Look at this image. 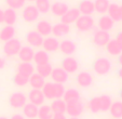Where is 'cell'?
Instances as JSON below:
<instances>
[{"label":"cell","instance_id":"cell-47","mask_svg":"<svg viewBox=\"0 0 122 119\" xmlns=\"http://www.w3.org/2000/svg\"><path fill=\"white\" fill-rule=\"evenodd\" d=\"M118 76H119L120 79H122V67H120V69L118 70Z\"/></svg>","mask_w":122,"mask_h":119},{"label":"cell","instance_id":"cell-34","mask_svg":"<svg viewBox=\"0 0 122 119\" xmlns=\"http://www.w3.org/2000/svg\"><path fill=\"white\" fill-rule=\"evenodd\" d=\"M36 70H37V74L40 75L41 77H43L44 79L51 76V73L53 70V67L50 63H46V64H40L37 65L36 67Z\"/></svg>","mask_w":122,"mask_h":119},{"label":"cell","instance_id":"cell-4","mask_svg":"<svg viewBox=\"0 0 122 119\" xmlns=\"http://www.w3.org/2000/svg\"><path fill=\"white\" fill-rule=\"evenodd\" d=\"M75 25H76V28L79 32H90V30H92L94 28L95 21L94 18L90 15H80L79 18L76 21Z\"/></svg>","mask_w":122,"mask_h":119},{"label":"cell","instance_id":"cell-30","mask_svg":"<svg viewBox=\"0 0 122 119\" xmlns=\"http://www.w3.org/2000/svg\"><path fill=\"white\" fill-rule=\"evenodd\" d=\"M108 112L110 113L111 117H112L113 119L122 118V101L112 102V104H111Z\"/></svg>","mask_w":122,"mask_h":119},{"label":"cell","instance_id":"cell-3","mask_svg":"<svg viewBox=\"0 0 122 119\" xmlns=\"http://www.w3.org/2000/svg\"><path fill=\"white\" fill-rule=\"evenodd\" d=\"M111 62L107 57H98L93 63V70L99 76L107 75L111 70Z\"/></svg>","mask_w":122,"mask_h":119},{"label":"cell","instance_id":"cell-51","mask_svg":"<svg viewBox=\"0 0 122 119\" xmlns=\"http://www.w3.org/2000/svg\"><path fill=\"white\" fill-rule=\"evenodd\" d=\"M26 1H29V2H35L36 0H26Z\"/></svg>","mask_w":122,"mask_h":119},{"label":"cell","instance_id":"cell-1","mask_svg":"<svg viewBox=\"0 0 122 119\" xmlns=\"http://www.w3.org/2000/svg\"><path fill=\"white\" fill-rule=\"evenodd\" d=\"M111 104H112V100L109 95L107 94H103V95L94 96L89 101V109L92 113L96 114V113H106L109 110Z\"/></svg>","mask_w":122,"mask_h":119},{"label":"cell","instance_id":"cell-44","mask_svg":"<svg viewBox=\"0 0 122 119\" xmlns=\"http://www.w3.org/2000/svg\"><path fill=\"white\" fill-rule=\"evenodd\" d=\"M5 66V60L0 56V69H2Z\"/></svg>","mask_w":122,"mask_h":119},{"label":"cell","instance_id":"cell-16","mask_svg":"<svg viewBox=\"0 0 122 119\" xmlns=\"http://www.w3.org/2000/svg\"><path fill=\"white\" fill-rule=\"evenodd\" d=\"M81 15H90L92 16V14L95 12L94 8V1L92 0H81L78 5V8Z\"/></svg>","mask_w":122,"mask_h":119},{"label":"cell","instance_id":"cell-21","mask_svg":"<svg viewBox=\"0 0 122 119\" xmlns=\"http://www.w3.org/2000/svg\"><path fill=\"white\" fill-rule=\"evenodd\" d=\"M97 26H98L99 30H103V32H110L111 29L115 26V22L109 17L107 14H104L101 17L98 18V22H97Z\"/></svg>","mask_w":122,"mask_h":119},{"label":"cell","instance_id":"cell-31","mask_svg":"<svg viewBox=\"0 0 122 119\" xmlns=\"http://www.w3.org/2000/svg\"><path fill=\"white\" fill-rule=\"evenodd\" d=\"M109 5H110L109 0H94L95 12L98 14H102V15L107 13Z\"/></svg>","mask_w":122,"mask_h":119},{"label":"cell","instance_id":"cell-12","mask_svg":"<svg viewBox=\"0 0 122 119\" xmlns=\"http://www.w3.org/2000/svg\"><path fill=\"white\" fill-rule=\"evenodd\" d=\"M62 68L67 74H74L79 69V62L75 57L67 56L62 61Z\"/></svg>","mask_w":122,"mask_h":119},{"label":"cell","instance_id":"cell-52","mask_svg":"<svg viewBox=\"0 0 122 119\" xmlns=\"http://www.w3.org/2000/svg\"><path fill=\"white\" fill-rule=\"evenodd\" d=\"M0 119H9V118H7V117H3V116H2V117H0Z\"/></svg>","mask_w":122,"mask_h":119},{"label":"cell","instance_id":"cell-7","mask_svg":"<svg viewBox=\"0 0 122 119\" xmlns=\"http://www.w3.org/2000/svg\"><path fill=\"white\" fill-rule=\"evenodd\" d=\"M39 11L37 10V8L35 7V5H25L23 8L22 11V17L26 23H34L39 18Z\"/></svg>","mask_w":122,"mask_h":119},{"label":"cell","instance_id":"cell-14","mask_svg":"<svg viewBox=\"0 0 122 119\" xmlns=\"http://www.w3.org/2000/svg\"><path fill=\"white\" fill-rule=\"evenodd\" d=\"M83 109L84 106L81 101L68 103L66 106V113L69 117H79L83 113Z\"/></svg>","mask_w":122,"mask_h":119},{"label":"cell","instance_id":"cell-19","mask_svg":"<svg viewBox=\"0 0 122 119\" xmlns=\"http://www.w3.org/2000/svg\"><path fill=\"white\" fill-rule=\"evenodd\" d=\"M76 80L81 88H89L93 83V76L89 71H80L77 75Z\"/></svg>","mask_w":122,"mask_h":119},{"label":"cell","instance_id":"cell-49","mask_svg":"<svg viewBox=\"0 0 122 119\" xmlns=\"http://www.w3.org/2000/svg\"><path fill=\"white\" fill-rule=\"evenodd\" d=\"M119 96H120V98H121V101H122V89L120 90V93H119Z\"/></svg>","mask_w":122,"mask_h":119},{"label":"cell","instance_id":"cell-5","mask_svg":"<svg viewBox=\"0 0 122 119\" xmlns=\"http://www.w3.org/2000/svg\"><path fill=\"white\" fill-rule=\"evenodd\" d=\"M21 48H22L21 41H20L19 39L13 38V39H11V40H9V41L5 42L2 50H3V53H5V56L12 57V56H15V55L19 54Z\"/></svg>","mask_w":122,"mask_h":119},{"label":"cell","instance_id":"cell-28","mask_svg":"<svg viewBox=\"0 0 122 119\" xmlns=\"http://www.w3.org/2000/svg\"><path fill=\"white\" fill-rule=\"evenodd\" d=\"M23 109V116L28 119H35L38 116V106L34 105L31 103H26L24 105Z\"/></svg>","mask_w":122,"mask_h":119},{"label":"cell","instance_id":"cell-27","mask_svg":"<svg viewBox=\"0 0 122 119\" xmlns=\"http://www.w3.org/2000/svg\"><path fill=\"white\" fill-rule=\"evenodd\" d=\"M66 106L67 104L63 98H56V100L52 101L50 107L53 112V114H65L66 113Z\"/></svg>","mask_w":122,"mask_h":119},{"label":"cell","instance_id":"cell-2","mask_svg":"<svg viewBox=\"0 0 122 119\" xmlns=\"http://www.w3.org/2000/svg\"><path fill=\"white\" fill-rule=\"evenodd\" d=\"M65 90L66 89L64 85L55 82H46L41 91L46 100H56V98H63Z\"/></svg>","mask_w":122,"mask_h":119},{"label":"cell","instance_id":"cell-32","mask_svg":"<svg viewBox=\"0 0 122 119\" xmlns=\"http://www.w3.org/2000/svg\"><path fill=\"white\" fill-rule=\"evenodd\" d=\"M53 115L54 114H53V112H52V109H51L50 105L43 104V105L38 107L37 118H39V119H52L53 118Z\"/></svg>","mask_w":122,"mask_h":119},{"label":"cell","instance_id":"cell-26","mask_svg":"<svg viewBox=\"0 0 122 119\" xmlns=\"http://www.w3.org/2000/svg\"><path fill=\"white\" fill-rule=\"evenodd\" d=\"M15 36V28L13 26L5 25L0 29V40L3 42H7L14 38Z\"/></svg>","mask_w":122,"mask_h":119},{"label":"cell","instance_id":"cell-33","mask_svg":"<svg viewBox=\"0 0 122 119\" xmlns=\"http://www.w3.org/2000/svg\"><path fill=\"white\" fill-rule=\"evenodd\" d=\"M16 18H17V14H16L15 10L10 9V8H8L7 10H5V15H3V23H5L7 25L13 26L14 23L16 22Z\"/></svg>","mask_w":122,"mask_h":119},{"label":"cell","instance_id":"cell-11","mask_svg":"<svg viewBox=\"0 0 122 119\" xmlns=\"http://www.w3.org/2000/svg\"><path fill=\"white\" fill-rule=\"evenodd\" d=\"M80 15L81 14L77 8H70V9H68V11L61 17V23L67 24V25L70 26L71 24L76 23V21L79 18Z\"/></svg>","mask_w":122,"mask_h":119},{"label":"cell","instance_id":"cell-10","mask_svg":"<svg viewBox=\"0 0 122 119\" xmlns=\"http://www.w3.org/2000/svg\"><path fill=\"white\" fill-rule=\"evenodd\" d=\"M43 37L39 34L36 30H31V32H27L26 35V41L29 44V47L31 48H39V47H42V43H43Z\"/></svg>","mask_w":122,"mask_h":119},{"label":"cell","instance_id":"cell-13","mask_svg":"<svg viewBox=\"0 0 122 119\" xmlns=\"http://www.w3.org/2000/svg\"><path fill=\"white\" fill-rule=\"evenodd\" d=\"M50 77L52 78L53 82L64 85V83H66L67 80H68L69 75L62 68V67H55V68H53Z\"/></svg>","mask_w":122,"mask_h":119},{"label":"cell","instance_id":"cell-25","mask_svg":"<svg viewBox=\"0 0 122 119\" xmlns=\"http://www.w3.org/2000/svg\"><path fill=\"white\" fill-rule=\"evenodd\" d=\"M44 83V78L41 77L40 75H38L37 73H34L31 76L29 77L28 79V85L31 87V89H38V90H41L43 88Z\"/></svg>","mask_w":122,"mask_h":119},{"label":"cell","instance_id":"cell-17","mask_svg":"<svg viewBox=\"0 0 122 119\" xmlns=\"http://www.w3.org/2000/svg\"><path fill=\"white\" fill-rule=\"evenodd\" d=\"M42 48L46 52H55L60 48V41L57 40V38L52 36L46 37L43 39V43H42Z\"/></svg>","mask_w":122,"mask_h":119},{"label":"cell","instance_id":"cell-41","mask_svg":"<svg viewBox=\"0 0 122 119\" xmlns=\"http://www.w3.org/2000/svg\"><path fill=\"white\" fill-rule=\"evenodd\" d=\"M115 40H116V42L118 43L119 48L121 49V51H122V32H118L117 36H116V38H115Z\"/></svg>","mask_w":122,"mask_h":119},{"label":"cell","instance_id":"cell-35","mask_svg":"<svg viewBox=\"0 0 122 119\" xmlns=\"http://www.w3.org/2000/svg\"><path fill=\"white\" fill-rule=\"evenodd\" d=\"M49 60H50L49 53L46 52L44 50H39V51H37V52H35L34 60H32V61L37 65H40V64L49 63Z\"/></svg>","mask_w":122,"mask_h":119},{"label":"cell","instance_id":"cell-9","mask_svg":"<svg viewBox=\"0 0 122 119\" xmlns=\"http://www.w3.org/2000/svg\"><path fill=\"white\" fill-rule=\"evenodd\" d=\"M27 100L29 101V103L34 104L36 106H41L44 104V97L43 93H42L41 90H38V89H31L29 92H28V95H27Z\"/></svg>","mask_w":122,"mask_h":119},{"label":"cell","instance_id":"cell-48","mask_svg":"<svg viewBox=\"0 0 122 119\" xmlns=\"http://www.w3.org/2000/svg\"><path fill=\"white\" fill-rule=\"evenodd\" d=\"M120 21H122V5H120Z\"/></svg>","mask_w":122,"mask_h":119},{"label":"cell","instance_id":"cell-40","mask_svg":"<svg viewBox=\"0 0 122 119\" xmlns=\"http://www.w3.org/2000/svg\"><path fill=\"white\" fill-rule=\"evenodd\" d=\"M28 79H29V78L26 77V76L16 73L13 77V82L15 83V86H17V87H24V86H26L28 83Z\"/></svg>","mask_w":122,"mask_h":119},{"label":"cell","instance_id":"cell-43","mask_svg":"<svg viewBox=\"0 0 122 119\" xmlns=\"http://www.w3.org/2000/svg\"><path fill=\"white\" fill-rule=\"evenodd\" d=\"M10 119H25V117L21 114H14V115H12Z\"/></svg>","mask_w":122,"mask_h":119},{"label":"cell","instance_id":"cell-24","mask_svg":"<svg viewBox=\"0 0 122 119\" xmlns=\"http://www.w3.org/2000/svg\"><path fill=\"white\" fill-rule=\"evenodd\" d=\"M63 100L66 102V104L72 103V102H78L80 101V93L75 88H69V89L65 90V93L63 95Z\"/></svg>","mask_w":122,"mask_h":119},{"label":"cell","instance_id":"cell-22","mask_svg":"<svg viewBox=\"0 0 122 119\" xmlns=\"http://www.w3.org/2000/svg\"><path fill=\"white\" fill-rule=\"evenodd\" d=\"M36 32H38L43 38L49 37L52 34V24L46 20H41L36 24Z\"/></svg>","mask_w":122,"mask_h":119},{"label":"cell","instance_id":"cell-6","mask_svg":"<svg viewBox=\"0 0 122 119\" xmlns=\"http://www.w3.org/2000/svg\"><path fill=\"white\" fill-rule=\"evenodd\" d=\"M27 103V95L23 92H13L11 95L9 96V104L11 107L19 109V108H23L24 105Z\"/></svg>","mask_w":122,"mask_h":119},{"label":"cell","instance_id":"cell-18","mask_svg":"<svg viewBox=\"0 0 122 119\" xmlns=\"http://www.w3.org/2000/svg\"><path fill=\"white\" fill-rule=\"evenodd\" d=\"M70 32V26L64 23H56L55 25L52 26V34L55 38H62L65 37Z\"/></svg>","mask_w":122,"mask_h":119},{"label":"cell","instance_id":"cell-45","mask_svg":"<svg viewBox=\"0 0 122 119\" xmlns=\"http://www.w3.org/2000/svg\"><path fill=\"white\" fill-rule=\"evenodd\" d=\"M3 15H5V10L0 9V24L3 23Z\"/></svg>","mask_w":122,"mask_h":119},{"label":"cell","instance_id":"cell-15","mask_svg":"<svg viewBox=\"0 0 122 119\" xmlns=\"http://www.w3.org/2000/svg\"><path fill=\"white\" fill-rule=\"evenodd\" d=\"M58 50L63 53V54L67 55V56H71L77 50V46L72 40L70 39H65L62 40V42H60V48Z\"/></svg>","mask_w":122,"mask_h":119},{"label":"cell","instance_id":"cell-42","mask_svg":"<svg viewBox=\"0 0 122 119\" xmlns=\"http://www.w3.org/2000/svg\"><path fill=\"white\" fill-rule=\"evenodd\" d=\"M52 119H67V117L65 116V114H54Z\"/></svg>","mask_w":122,"mask_h":119},{"label":"cell","instance_id":"cell-29","mask_svg":"<svg viewBox=\"0 0 122 119\" xmlns=\"http://www.w3.org/2000/svg\"><path fill=\"white\" fill-rule=\"evenodd\" d=\"M17 73L22 74V75H24V76L29 78L30 76L35 73V67L31 63L21 62L19 65H17Z\"/></svg>","mask_w":122,"mask_h":119},{"label":"cell","instance_id":"cell-50","mask_svg":"<svg viewBox=\"0 0 122 119\" xmlns=\"http://www.w3.org/2000/svg\"><path fill=\"white\" fill-rule=\"evenodd\" d=\"M69 119H79V118H78V117H70Z\"/></svg>","mask_w":122,"mask_h":119},{"label":"cell","instance_id":"cell-46","mask_svg":"<svg viewBox=\"0 0 122 119\" xmlns=\"http://www.w3.org/2000/svg\"><path fill=\"white\" fill-rule=\"evenodd\" d=\"M118 63H119V65L122 67V52L118 55Z\"/></svg>","mask_w":122,"mask_h":119},{"label":"cell","instance_id":"cell-8","mask_svg":"<svg viewBox=\"0 0 122 119\" xmlns=\"http://www.w3.org/2000/svg\"><path fill=\"white\" fill-rule=\"evenodd\" d=\"M93 43L96 47H106V44L110 40V35L108 32H103V30H96L93 34Z\"/></svg>","mask_w":122,"mask_h":119},{"label":"cell","instance_id":"cell-37","mask_svg":"<svg viewBox=\"0 0 122 119\" xmlns=\"http://www.w3.org/2000/svg\"><path fill=\"white\" fill-rule=\"evenodd\" d=\"M51 1L50 0H36L35 1V7L37 8L39 13L46 14L50 11L51 9Z\"/></svg>","mask_w":122,"mask_h":119},{"label":"cell","instance_id":"cell-38","mask_svg":"<svg viewBox=\"0 0 122 119\" xmlns=\"http://www.w3.org/2000/svg\"><path fill=\"white\" fill-rule=\"evenodd\" d=\"M105 48H106L107 52H108L110 55H112V56H118V55L122 52L121 49L119 48V46H118V43L116 42L115 39H110Z\"/></svg>","mask_w":122,"mask_h":119},{"label":"cell","instance_id":"cell-23","mask_svg":"<svg viewBox=\"0 0 122 119\" xmlns=\"http://www.w3.org/2000/svg\"><path fill=\"white\" fill-rule=\"evenodd\" d=\"M19 59L21 60V62H26V63H31V61L34 60L35 51L32 50L31 47L29 46H22L21 50L19 52Z\"/></svg>","mask_w":122,"mask_h":119},{"label":"cell","instance_id":"cell-20","mask_svg":"<svg viewBox=\"0 0 122 119\" xmlns=\"http://www.w3.org/2000/svg\"><path fill=\"white\" fill-rule=\"evenodd\" d=\"M69 7L67 3L62 2V1H55L51 5V9L50 11L52 12L54 16H57V17H62L67 11H68Z\"/></svg>","mask_w":122,"mask_h":119},{"label":"cell","instance_id":"cell-36","mask_svg":"<svg viewBox=\"0 0 122 119\" xmlns=\"http://www.w3.org/2000/svg\"><path fill=\"white\" fill-rule=\"evenodd\" d=\"M107 15L112 20L113 22L120 21V5L117 3H110L107 11Z\"/></svg>","mask_w":122,"mask_h":119},{"label":"cell","instance_id":"cell-39","mask_svg":"<svg viewBox=\"0 0 122 119\" xmlns=\"http://www.w3.org/2000/svg\"><path fill=\"white\" fill-rule=\"evenodd\" d=\"M5 3L10 9L13 10H19V9H23L25 7L26 0H5Z\"/></svg>","mask_w":122,"mask_h":119}]
</instances>
